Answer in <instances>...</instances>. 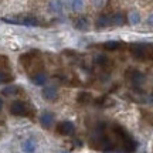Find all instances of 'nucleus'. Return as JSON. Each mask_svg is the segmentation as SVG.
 Listing matches in <instances>:
<instances>
[{"label": "nucleus", "mask_w": 153, "mask_h": 153, "mask_svg": "<svg viewBox=\"0 0 153 153\" xmlns=\"http://www.w3.org/2000/svg\"><path fill=\"white\" fill-rule=\"evenodd\" d=\"M131 54L137 58V60H143L146 55H148V45L146 44H140V43H133L129 47Z\"/></svg>", "instance_id": "obj_1"}, {"label": "nucleus", "mask_w": 153, "mask_h": 153, "mask_svg": "<svg viewBox=\"0 0 153 153\" xmlns=\"http://www.w3.org/2000/svg\"><path fill=\"white\" fill-rule=\"evenodd\" d=\"M27 105L24 104L23 101H14L10 105V114L14 116H26L27 115Z\"/></svg>", "instance_id": "obj_2"}, {"label": "nucleus", "mask_w": 153, "mask_h": 153, "mask_svg": "<svg viewBox=\"0 0 153 153\" xmlns=\"http://www.w3.org/2000/svg\"><path fill=\"white\" fill-rule=\"evenodd\" d=\"M75 131V126L72 123L71 120H64V122H60L58 126H57V132L60 135H64V136H70L72 135Z\"/></svg>", "instance_id": "obj_3"}, {"label": "nucleus", "mask_w": 153, "mask_h": 153, "mask_svg": "<svg viewBox=\"0 0 153 153\" xmlns=\"http://www.w3.org/2000/svg\"><path fill=\"white\" fill-rule=\"evenodd\" d=\"M126 76H128V79H129L135 87H139V85H142L143 82H145V75H143L140 71H137V70H129L128 74H126Z\"/></svg>", "instance_id": "obj_4"}, {"label": "nucleus", "mask_w": 153, "mask_h": 153, "mask_svg": "<svg viewBox=\"0 0 153 153\" xmlns=\"http://www.w3.org/2000/svg\"><path fill=\"white\" fill-rule=\"evenodd\" d=\"M41 95L45 101H55L58 98V89L54 85H47L41 89Z\"/></svg>", "instance_id": "obj_5"}, {"label": "nucleus", "mask_w": 153, "mask_h": 153, "mask_svg": "<svg viewBox=\"0 0 153 153\" xmlns=\"http://www.w3.org/2000/svg\"><path fill=\"white\" fill-rule=\"evenodd\" d=\"M40 123H41V126L45 128V129L51 128L53 123H54V114H51L48 111L43 112V114L40 115Z\"/></svg>", "instance_id": "obj_6"}, {"label": "nucleus", "mask_w": 153, "mask_h": 153, "mask_svg": "<svg viewBox=\"0 0 153 153\" xmlns=\"http://www.w3.org/2000/svg\"><path fill=\"white\" fill-rule=\"evenodd\" d=\"M74 27L78 28V30H81V31H85V30H88V27H89V20H88L85 16L76 17L75 22H74Z\"/></svg>", "instance_id": "obj_7"}, {"label": "nucleus", "mask_w": 153, "mask_h": 153, "mask_svg": "<svg viewBox=\"0 0 153 153\" xmlns=\"http://www.w3.org/2000/svg\"><path fill=\"white\" fill-rule=\"evenodd\" d=\"M94 62H95L98 67H101V68H109L111 64H112V62L109 61V58H108L106 55H104V54L97 55V57L94 58Z\"/></svg>", "instance_id": "obj_8"}, {"label": "nucleus", "mask_w": 153, "mask_h": 153, "mask_svg": "<svg viewBox=\"0 0 153 153\" xmlns=\"http://www.w3.org/2000/svg\"><path fill=\"white\" fill-rule=\"evenodd\" d=\"M126 23V17L123 13H115L111 16V24L112 26H123Z\"/></svg>", "instance_id": "obj_9"}, {"label": "nucleus", "mask_w": 153, "mask_h": 153, "mask_svg": "<svg viewBox=\"0 0 153 153\" xmlns=\"http://www.w3.org/2000/svg\"><path fill=\"white\" fill-rule=\"evenodd\" d=\"M111 24V16H106V14H101V16L97 19V23H95V27L97 28H106Z\"/></svg>", "instance_id": "obj_10"}, {"label": "nucleus", "mask_w": 153, "mask_h": 153, "mask_svg": "<svg viewBox=\"0 0 153 153\" xmlns=\"http://www.w3.org/2000/svg\"><path fill=\"white\" fill-rule=\"evenodd\" d=\"M47 79H48V76L45 75L44 72H37V74H34V75L31 76V81H33L36 85H38V87H43V85H45Z\"/></svg>", "instance_id": "obj_11"}, {"label": "nucleus", "mask_w": 153, "mask_h": 153, "mask_svg": "<svg viewBox=\"0 0 153 153\" xmlns=\"http://www.w3.org/2000/svg\"><path fill=\"white\" fill-rule=\"evenodd\" d=\"M102 47H104V50H106V51H116V50H119L120 47H122V43H120V41L111 40V41H105V43L102 44Z\"/></svg>", "instance_id": "obj_12"}, {"label": "nucleus", "mask_w": 153, "mask_h": 153, "mask_svg": "<svg viewBox=\"0 0 153 153\" xmlns=\"http://www.w3.org/2000/svg\"><path fill=\"white\" fill-rule=\"evenodd\" d=\"M122 146H123V149H125L126 152H133V150H136L137 143H136V140H133L132 137H128L125 142H122Z\"/></svg>", "instance_id": "obj_13"}, {"label": "nucleus", "mask_w": 153, "mask_h": 153, "mask_svg": "<svg viewBox=\"0 0 153 153\" xmlns=\"http://www.w3.org/2000/svg\"><path fill=\"white\" fill-rule=\"evenodd\" d=\"M19 92V87L16 85H7L6 88H3V91L1 94L4 95V97H13V95H16Z\"/></svg>", "instance_id": "obj_14"}, {"label": "nucleus", "mask_w": 153, "mask_h": 153, "mask_svg": "<svg viewBox=\"0 0 153 153\" xmlns=\"http://www.w3.org/2000/svg\"><path fill=\"white\" fill-rule=\"evenodd\" d=\"M20 24H24V26H31V27H36L38 26V20L36 17H31V16H27V17H23Z\"/></svg>", "instance_id": "obj_15"}, {"label": "nucleus", "mask_w": 153, "mask_h": 153, "mask_svg": "<svg viewBox=\"0 0 153 153\" xmlns=\"http://www.w3.org/2000/svg\"><path fill=\"white\" fill-rule=\"evenodd\" d=\"M23 150L26 153H33L34 150H36V143H34V140L27 139L26 142L23 143Z\"/></svg>", "instance_id": "obj_16"}, {"label": "nucleus", "mask_w": 153, "mask_h": 153, "mask_svg": "<svg viewBox=\"0 0 153 153\" xmlns=\"http://www.w3.org/2000/svg\"><path fill=\"white\" fill-rule=\"evenodd\" d=\"M76 99H78L79 104H89V102L92 101V97H91V94L89 92H79Z\"/></svg>", "instance_id": "obj_17"}, {"label": "nucleus", "mask_w": 153, "mask_h": 153, "mask_svg": "<svg viewBox=\"0 0 153 153\" xmlns=\"http://www.w3.org/2000/svg\"><path fill=\"white\" fill-rule=\"evenodd\" d=\"M128 20H129L131 24L136 26V24L140 23V14H139L137 11H131V13H129V17H128Z\"/></svg>", "instance_id": "obj_18"}, {"label": "nucleus", "mask_w": 153, "mask_h": 153, "mask_svg": "<svg viewBox=\"0 0 153 153\" xmlns=\"http://www.w3.org/2000/svg\"><path fill=\"white\" fill-rule=\"evenodd\" d=\"M61 10H62V3H61L60 0H54V1L50 3V11H53V13H60Z\"/></svg>", "instance_id": "obj_19"}, {"label": "nucleus", "mask_w": 153, "mask_h": 153, "mask_svg": "<svg viewBox=\"0 0 153 153\" xmlns=\"http://www.w3.org/2000/svg\"><path fill=\"white\" fill-rule=\"evenodd\" d=\"M13 79V76L10 75V74H7V72L1 71L0 70V84H4V82H9Z\"/></svg>", "instance_id": "obj_20"}, {"label": "nucleus", "mask_w": 153, "mask_h": 153, "mask_svg": "<svg viewBox=\"0 0 153 153\" xmlns=\"http://www.w3.org/2000/svg\"><path fill=\"white\" fill-rule=\"evenodd\" d=\"M71 7H72V10H81L82 7H84V0H72L71 1Z\"/></svg>", "instance_id": "obj_21"}, {"label": "nucleus", "mask_w": 153, "mask_h": 153, "mask_svg": "<svg viewBox=\"0 0 153 153\" xmlns=\"http://www.w3.org/2000/svg\"><path fill=\"white\" fill-rule=\"evenodd\" d=\"M92 4H94V7H97V9H101V7H104L105 0H92Z\"/></svg>", "instance_id": "obj_22"}, {"label": "nucleus", "mask_w": 153, "mask_h": 153, "mask_svg": "<svg viewBox=\"0 0 153 153\" xmlns=\"http://www.w3.org/2000/svg\"><path fill=\"white\" fill-rule=\"evenodd\" d=\"M146 23H148L149 27H153V14H150V16L148 17V22Z\"/></svg>", "instance_id": "obj_23"}, {"label": "nucleus", "mask_w": 153, "mask_h": 153, "mask_svg": "<svg viewBox=\"0 0 153 153\" xmlns=\"http://www.w3.org/2000/svg\"><path fill=\"white\" fill-rule=\"evenodd\" d=\"M1 108H3V99L0 98V109H1Z\"/></svg>", "instance_id": "obj_24"}, {"label": "nucleus", "mask_w": 153, "mask_h": 153, "mask_svg": "<svg viewBox=\"0 0 153 153\" xmlns=\"http://www.w3.org/2000/svg\"><path fill=\"white\" fill-rule=\"evenodd\" d=\"M106 153H115V152H112V150H111V152H106Z\"/></svg>", "instance_id": "obj_25"}, {"label": "nucleus", "mask_w": 153, "mask_h": 153, "mask_svg": "<svg viewBox=\"0 0 153 153\" xmlns=\"http://www.w3.org/2000/svg\"><path fill=\"white\" fill-rule=\"evenodd\" d=\"M61 153H68V152H61Z\"/></svg>", "instance_id": "obj_26"}]
</instances>
